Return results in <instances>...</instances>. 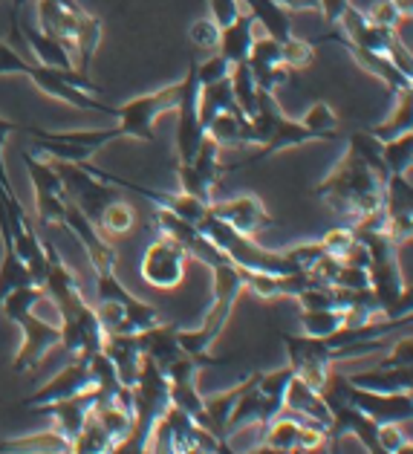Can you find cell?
Listing matches in <instances>:
<instances>
[{"label": "cell", "instance_id": "obj_38", "mask_svg": "<svg viewBox=\"0 0 413 454\" xmlns=\"http://www.w3.org/2000/svg\"><path fill=\"white\" fill-rule=\"evenodd\" d=\"M413 90L410 87H405V90H399L396 93V105H394V114H390L385 121H378V125L370 128V134L376 139H394L399 134H405V130H410V114H413Z\"/></svg>", "mask_w": 413, "mask_h": 454}, {"label": "cell", "instance_id": "obj_13", "mask_svg": "<svg viewBox=\"0 0 413 454\" xmlns=\"http://www.w3.org/2000/svg\"><path fill=\"white\" fill-rule=\"evenodd\" d=\"M24 165L29 171L32 194H35V215L41 220V226L64 229V215H66V203H70V197H66V192H64L61 176L55 174V168L47 160L32 157V153H24Z\"/></svg>", "mask_w": 413, "mask_h": 454}, {"label": "cell", "instance_id": "obj_32", "mask_svg": "<svg viewBox=\"0 0 413 454\" xmlns=\"http://www.w3.org/2000/svg\"><path fill=\"white\" fill-rule=\"evenodd\" d=\"M20 38H24L29 43V50L35 52L38 64H47V67H58V70H75L70 50H66L61 41L50 38L47 32H41L35 24H27L24 20V24H20Z\"/></svg>", "mask_w": 413, "mask_h": 454}, {"label": "cell", "instance_id": "obj_22", "mask_svg": "<svg viewBox=\"0 0 413 454\" xmlns=\"http://www.w3.org/2000/svg\"><path fill=\"white\" fill-rule=\"evenodd\" d=\"M245 64H249V70H252L254 82H258L261 90H269V93H275L277 87L286 84L289 73H292L284 64V41H277L272 35L254 38Z\"/></svg>", "mask_w": 413, "mask_h": 454}, {"label": "cell", "instance_id": "obj_15", "mask_svg": "<svg viewBox=\"0 0 413 454\" xmlns=\"http://www.w3.org/2000/svg\"><path fill=\"white\" fill-rule=\"evenodd\" d=\"M185 263H188V252L183 249V243L162 235L144 249L139 272L142 281L156 286V290H176L185 278Z\"/></svg>", "mask_w": 413, "mask_h": 454}, {"label": "cell", "instance_id": "obj_21", "mask_svg": "<svg viewBox=\"0 0 413 454\" xmlns=\"http://www.w3.org/2000/svg\"><path fill=\"white\" fill-rule=\"evenodd\" d=\"M96 387V380H93V364H90V356H78L66 364L61 373H55L52 380L35 391L32 396H27L24 405L35 408V405H47V403H55V400H66V396H75L82 391H90Z\"/></svg>", "mask_w": 413, "mask_h": 454}, {"label": "cell", "instance_id": "obj_51", "mask_svg": "<svg viewBox=\"0 0 413 454\" xmlns=\"http://www.w3.org/2000/svg\"><path fill=\"white\" fill-rule=\"evenodd\" d=\"M413 339L410 336H401V339H396L394 341V350L387 353V359H382L378 364H413Z\"/></svg>", "mask_w": 413, "mask_h": 454}, {"label": "cell", "instance_id": "obj_16", "mask_svg": "<svg viewBox=\"0 0 413 454\" xmlns=\"http://www.w3.org/2000/svg\"><path fill=\"white\" fill-rule=\"evenodd\" d=\"M220 145L214 139H203L199 142V148L194 153L191 162L180 165L176 162V176H180V185L185 194L191 197H199L203 203H211L214 200V185L222 180V165H220Z\"/></svg>", "mask_w": 413, "mask_h": 454}, {"label": "cell", "instance_id": "obj_43", "mask_svg": "<svg viewBox=\"0 0 413 454\" xmlns=\"http://www.w3.org/2000/svg\"><path fill=\"white\" fill-rule=\"evenodd\" d=\"M350 148L359 153V157L370 165V168L382 176V180H387V165L382 160V139H376L370 130H355V134H350Z\"/></svg>", "mask_w": 413, "mask_h": 454}, {"label": "cell", "instance_id": "obj_1", "mask_svg": "<svg viewBox=\"0 0 413 454\" xmlns=\"http://www.w3.org/2000/svg\"><path fill=\"white\" fill-rule=\"evenodd\" d=\"M312 194L321 197L332 212H339L341 217H347L353 223V220H362L370 212H376V208H382L385 180L359 157V153L347 148V153H344L336 168L312 188Z\"/></svg>", "mask_w": 413, "mask_h": 454}, {"label": "cell", "instance_id": "obj_26", "mask_svg": "<svg viewBox=\"0 0 413 454\" xmlns=\"http://www.w3.org/2000/svg\"><path fill=\"white\" fill-rule=\"evenodd\" d=\"M105 356L113 362V368L119 373L121 385H133L139 376V364H142V345H139V333H107L105 336Z\"/></svg>", "mask_w": 413, "mask_h": 454}, {"label": "cell", "instance_id": "obj_27", "mask_svg": "<svg viewBox=\"0 0 413 454\" xmlns=\"http://www.w3.org/2000/svg\"><path fill=\"white\" fill-rule=\"evenodd\" d=\"M284 411H292L304 419H312V423L318 426H327L330 428V405L323 403V396L316 391V387H309L304 380H298L292 376L286 385V394H284Z\"/></svg>", "mask_w": 413, "mask_h": 454}, {"label": "cell", "instance_id": "obj_28", "mask_svg": "<svg viewBox=\"0 0 413 454\" xmlns=\"http://www.w3.org/2000/svg\"><path fill=\"white\" fill-rule=\"evenodd\" d=\"M176 325H168V321H160L148 330L139 333V345L144 356H151L162 371H168L171 364L183 356V348H180V339H176Z\"/></svg>", "mask_w": 413, "mask_h": 454}, {"label": "cell", "instance_id": "obj_36", "mask_svg": "<svg viewBox=\"0 0 413 454\" xmlns=\"http://www.w3.org/2000/svg\"><path fill=\"white\" fill-rule=\"evenodd\" d=\"M133 226H136V208L128 200H116V197L102 208V217L96 223L105 238H125L128 231H133Z\"/></svg>", "mask_w": 413, "mask_h": 454}, {"label": "cell", "instance_id": "obj_44", "mask_svg": "<svg viewBox=\"0 0 413 454\" xmlns=\"http://www.w3.org/2000/svg\"><path fill=\"white\" fill-rule=\"evenodd\" d=\"M307 128L318 130V134H327L330 139H339V116L332 114V107L327 102H316L304 116H300Z\"/></svg>", "mask_w": 413, "mask_h": 454}, {"label": "cell", "instance_id": "obj_30", "mask_svg": "<svg viewBox=\"0 0 413 454\" xmlns=\"http://www.w3.org/2000/svg\"><path fill=\"white\" fill-rule=\"evenodd\" d=\"M254 24H258V20H254L249 12H240L229 27L220 29L217 52L229 64H240V61L249 59V50H252V43H254Z\"/></svg>", "mask_w": 413, "mask_h": 454}, {"label": "cell", "instance_id": "obj_55", "mask_svg": "<svg viewBox=\"0 0 413 454\" xmlns=\"http://www.w3.org/2000/svg\"><path fill=\"white\" fill-rule=\"evenodd\" d=\"M52 4L66 6V9H82V4H78V0H52Z\"/></svg>", "mask_w": 413, "mask_h": 454}, {"label": "cell", "instance_id": "obj_25", "mask_svg": "<svg viewBox=\"0 0 413 454\" xmlns=\"http://www.w3.org/2000/svg\"><path fill=\"white\" fill-rule=\"evenodd\" d=\"M321 41H339L341 47L353 55V61L359 64L362 70H367L370 75H376L378 82H385L394 93H399V90H405V87H410V79H413V75L401 73V70L396 67V61L390 59V55H385V52H373V50H364V47H355V43H350L347 38L341 35V32L323 35Z\"/></svg>", "mask_w": 413, "mask_h": 454}, {"label": "cell", "instance_id": "obj_31", "mask_svg": "<svg viewBox=\"0 0 413 454\" xmlns=\"http://www.w3.org/2000/svg\"><path fill=\"white\" fill-rule=\"evenodd\" d=\"M206 137L214 139L220 148L229 145H252V125L245 114H231V110H220L206 121Z\"/></svg>", "mask_w": 413, "mask_h": 454}, {"label": "cell", "instance_id": "obj_2", "mask_svg": "<svg viewBox=\"0 0 413 454\" xmlns=\"http://www.w3.org/2000/svg\"><path fill=\"white\" fill-rule=\"evenodd\" d=\"M0 75H27V79L50 98H58V102L70 105L75 110H96V114L116 116V107L102 105L96 98L98 87L90 82L87 73L47 67V64H38V61L32 64L12 47V43H0Z\"/></svg>", "mask_w": 413, "mask_h": 454}, {"label": "cell", "instance_id": "obj_42", "mask_svg": "<svg viewBox=\"0 0 413 454\" xmlns=\"http://www.w3.org/2000/svg\"><path fill=\"white\" fill-rule=\"evenodd\" d=\"M29 284H35V281H32V272L27 270V263L18 258L12 247H4V261H0V298L9 290H18V286H29Z\"/></svg>", "mask_w": 413, "mask_h": 454}, {"label": "cell", "instance_id": "obj_50", "mask_svg": "<svg viewBox=\"0 0 413 454\" xmlns=\"http://www.w3.org/2000/svg\"><path fill=\"white\" fill-rule=\"evenodd\" d=\"M364 15H367V20H370V24L387 27V29H394L399 24V18H401V12H399L394 4H390V0H376V4L367 9Z\"/></svg>", "mask_w": 413, "mask_h": 454}, {"label": "cell", "instance_id": "obj_45", "mask_svg": "<svg viewBox=\"0 0 413 454\" xmlns=\"http://www.w3.org/2000/svg\"><path fill=\"white\" fill-rule=\"evenodd\" d=\"M355 231L350 226H341V229H330L327 235L321 238V247L327 254H332V258L339 261H347V254L355 249Z\"/></svg>", "mask_w": 413, "mask_h": 454}, {"label": "cell", "instance_id": "obj_40", "mask_svg": "<svg viewBox=\"0 0 413 454\" xmlns=\"http://www.w3.org/2000/svg\"><path fill=\"white\" fill-rule=\"evenodd\" d=\"M382 160L390 174H410L413 165V130L382 142Z\"/></svg>", "mask_w": 413, "mask_h": 454}, {"label": "cell", "instance_id": "obj_49", "mask_svg": "<svg viewBox=\"0 0 413 454\" xmlns=\"http://www.w3.org/2000/svg\"><path fill=\"white\" fill-rule=\"evenodd\" d=\"M229 73H231V64L222 59L220 52H214L203 64H197V79H199V84H214L220 79H229Z\"/></svg>", "mask_w": 413, "mask_h": 454}, {"label": "cell", "instance_id": "obj_24", "mask_svg": "<svg viewBox=\"0 0 413 454\" xmlns=\"http://www.w3.org/2000/svg\"><path fill=\"white\" fill-rule=\"evenodd\" d=\"M96 293H98V298H113V301L125 307V316H128V325L133 333H142V330H148L162 321L160 309L148 301H142L136 295H130L125 286H121V281L116 278V272L96 275Z\"/></svg>", "mask_w": 413, "mask_h": 454}, {"label": "cell", "instance_id": "obj_47", "mask_svg": "<svg viewBox=\"0 0 413 454\" xmlns=\"http://www.w3.org/2000/svg\"><path fill=\"white\" fill-rule=\"evenodd\" d=\"M188 38H191V43L197 50L214 52L217 43H220V27L211 18H199L191 24V29H188Z\"/></svg>", "mask_w": 413, "mask_h": 454}, {"label": "cell", "instance_id": "obj_41", "mask_svg": "<svg viewBox=\"0 0 413 454\" xmlns=\"http://www.w3.org/2000/svg\"><path fill=\"white\" fill-rule=\"evenodd\" d=\"M47 298V293H43V286H35V284H29V286H18V290H9L4 298H0V309H4V316L12 321L20 318L24 313H29V309H35L38 301H43Z\"/></svg>", "mask_w": 413, "mask_h": 454}, {"label": "cell", "instance_id": "obj_7", "mask_svg": "<svg viewBox=\"0 0 413 454\" xmlns=\"http://www.w3.org/2000/svg\"><path fill=\"white\" fill-rule=\"evenodd\" d=\"M197 229L214 243V247L238 263L240 270H252V272H269V275H289V272H300L295 267V261L289 258V252H272L261 247L258 240L243 235V231L231 229L226 220L214 217L206 212V217L199 220Z\"/></svg>", "mask_w": 413, "mask_h": 454}, {"label": "cell", "instance_id": "obj_14", "mask_svg": "<svg viewBox=\"0 0 413 454\" xmlns=\"http://www.w3.org/2000/svg\"><path fill=\"white\" fill-rule=\"evenodd\" d=\"M206 139L203 119H199V79H197V59L188 61V70L183 75V96L176 105V160L180 165L191 162Z\"/></svg>", "mask_w": 413, "mask_h": 454}, {"label": "cell", "instance_id": "obj_52", "mask_svg": "<svg viewBox=\"0 0 413 454\" xmlns=\"http://www.w3.org/2000/svg\"><path fill=\"white\" fill-rule=\"evenodd\" d=\"M347 9H350V0H318V12L323 15V20H327L330 27H336Z\"/></svg>", "mask_w": 413, "mask_h": 454}, {"label": "cell", "instance_id": "obj_11", "mask_svg": "<svg viewBox=\"0 0 413 454\" xmlns=\"http://www.w3.org/2000/svg\"><path fill=\"white\" fill-rule=\"evenodd\" d=\"M47 162L55 168V174L61 176L66 197H70V200L82 208V212L90 217L93 223H98L102 208L116 197V192L110 188V183L98 180L87 162H64V160H47Z\"/></svg>", "mask_w": 413, "mask_h": 454}, {"label": "cell", "instance_id": "obj_34", "mask_svg": "<svg viewBox=\"0 0 413 454\" xmlns=\"http://www.w3.org/2000/svg\"><path fill=\"white\" fill-rule=\"evenodd\" d=\"M93 414H96L98 423H102L113 451H119L121 442H125L133 431V411L125 405H119V403H105V405H96Z\"/></svg>", "mask_w": 413, "mask_h": 454}, {"label": "cell", "instance_id": "obj_17", "mask_svg": "<svg viewBox=\"0 0 413 454\" xmlns=\"http://www.w3.org/2000/svg\"><path fill=\"white\" fill-rule=\"evenodd\" d=\"M15 325L20 327V348L12 359L15 373H27L32 368H38V362L47 356L52 348L61 345V327L52 325V321H43L41 316L32 313V309L20 316Z\"/></svg>", "mask_w": 413, "mask_h": 454}, {"label": "cell", "instance_id": "obj_10", "mask_svg": "<svg viewBox=\"0 0 413 454\" xmlns=\"http://www.w3.org/2000/svg\"><path fill=\"white\" fill-rule=\"evenodd\" d=\"M153 451H231L229 442L217 440L211 431H206L194 417H188L183 408L171 405L165 417L156 423L151 437Z\"/></svg>", "mask_w": 413, "mask_h": 454}, {"label": "cell", "instance_id": "obj_46", "mask_svg": "<svg viewBox=\"0 0 413 454\" xmlns=\"http://www.w3.org/2000/svg\"><path fill=\"white\" fill-rule=\"evenodd\" d=\"M312 59H316V47H312L309 41L295 38V35H289L284 41V64L289 70H304L312 64Z\"/></svg>", "mask_w": 413, "mask_h": 454}, {"label": "cell", "instance_id": "obj_18", "mask_svg": "<svg viewBox=\"0 0 413 454\" xmlns=\"http://www.w3.org/2000/svg\"><path fill=\"white\" fill-rule=\"evenodd\" d=\"M64 229L73 231L75 240H82V247L87 252V261L96 275H107V272H116V249L102 231L96 229V223L87 217L82 208H78L73 200L66 203V215H64Z\"/></svg>", "mask_w": 413, "mask_h": 454}, {"label": "cell", "instance_id": "obj_48", "mask_svg": "<svg viewBox=\"0 0 413 454\" xmlns=\"http://www.w3.org/2000/svg\"><path fill=\"white\" fill-rule=\"evenodd\" d=\"M18 130H24V125H18V121H9V119H0V197L15 194V185H12V180H9V171H6L4 145H6L9 137L18 134Z\"/></svg>", "mask_w": 413, "mask_h": 454}, {"label": "cell", "instance_id": "obj_20", "mask_svg": "<svg viewBox=\"0 0 413 454\" xmlns=\"http://www.w3.org/2000/svg\"><path fill=\"white\" fill-rule=\"evenodd\" d=\"M307 142H336V139H330L327 134H318V130H312L307 128L300 119H281L275 125L272 130V137L263 142V145H258V151L252 153L249 160H243V162H234V165H222V171H238V168H249V165L254 162H263V160H269L275 157L277 151H286V148H298V145H307Z\"/></svg>", "mask_w": 413, "mask_h": 454}, {"label": "cell", "instance_id": "obj_35", "mask_svg": "<svg viewBox=\"0 0 413 454\" xmlns=\"http://www.w3.org/2000/svg\"><path fill=\"white\" fill-rule=\"evenodd\" d=\"M0 451H58V454H73V442L66 440L58 428H47L38 431V434H24L15 440H4L0 442Z\"/></svg>", "mask_w": 413, "mask_h": 454}, {"label": "cell", "instance_id": "obj_39", "mask_svg": "<svg viewBox=\"0 0 413 454\" xmlns=\"http://www.w3.org/2000/svg\"><path fill=\"white\" fill-rule=\"evenodd\" d=\"M229 82H231V93H234V102L243 110L245 116L254 114V105H258V82L249 70V64L240 61V64H231V73H229Z\"/></svg>", "mask_w": 413, "mask_h": 454}, {"label": "cell", "instance_id": "obj_23", "mask_svg": "<svg viewBox=\"0 0 413 454\" xmlns=\"http://www.w3.org/2000/svg\"><path fill=\"white\" fill-rule=\"evenodd\" d=\"M98 405V391L90 387V391H82L75 396H66V400H55V403H47V405H35L32 411L38 414H50L52 417V426L61 431L66 440H75L78 431L84 428L87 417L93 414V408Z\"/></svg>", "mask_w": 413, "mask_h": 454}, {"label": "cell", "instance_id": "obj_5", "mask_svg": "<svg viewBox=\"0 0 413 454\" xmlns=\"http://www.w3.org/2000/svg\"><path fill=\"white\" fill-rule=\"evenodd\" d=\"M130 403H133V431L121 442L119 451H144L151 446V437L156 423L171 408V380L160 364L142 353L139 376L130 385Z\"/></svg>", "mask_w": 413, "mask_h": 454}, {"label": "cell", "instance_id": "obj_8", "mask_svg": "<svg viewBox=\"0 0 413 454\" xmlns=\"http://www.w3.org/2000/svg\"><path fill=\"white\" fill-rule=\"evenodd\" d=\"M52 304L58 307L61 316V348L66 353H82V356H93V353L102 350L105 345V330L102 321H98L96 307L84 301L82 290H70L58 298H52Z\"/></svg>", "mask_w": 413, "mask_h": 454}, {"label": "cell", "instance_id": "obj_53", "mask_svg": "<svg viewBox=\"0 0 413 454\" xmlns=\"http://www.w3.org/2000/svg\"><path fill=\"white\" fill-rule=\"evenodd\" d=\"M289 12H307V9H318V0H277Z\"/></svg>", "mask_w": 413, "mask_h": 454}, {"label": "cell", "instance_id": "obj_12", "mask_svg": "<svg viewBox=\"0 0 413 454\" xmlns=\"http://www.w3.org/2000/svg\"><path fill=\"white\" fill-rule=\"evenodd\" d=\"M281 341L286 348V364L295 371L298 380H304L309 387L321 391L323 380H327L330 368H336V345L330 339L318 336H292L281 333Z\"/></svg>", "mask_w": 413, "mask_h": 454}, {"label": "cell", "instance_id": "obj_54", "mask_svg": "<svg viewBox=\"0 0 413 454\" xmlns=\"http://www.w3.org/2000/svg\"><path fill=\"white\" fill-rule=\"evenodd\" d=\"M390 4H394L401 15H410L413 12V0H390Z\"/></svg>", "mask_w": 413, "mask_h": 454}, {"label": "cell", "instance_id": "obj_33", "mask_svg": "<svg viewBox=\"0 0 413 454\" xmlns=\"http://www.w3.org/2000/svg\"><path fill=\"white\" fill-rule=\"evenodd\" d=\"M240 6L266 29V35L277 41H286L292 35V18H289L292 12L284 9L277 0H240Z\"/></svg>", "mask_w": 413, "mask_h": 454}, {"label": "cell", "instance_id": "obj_9", "mask_svg": "<svg viewBox=\"0 0 413 454\" xmlns=\"http://www.w3.org/2000/svg\"><path fill=\"white\" fill-rule=\"evenodd\" d=\"M183 96V82L162 87L156 93H144L130 98V102L116 107V119H119V130L121 139H139V142H153L156 139V119L162 114H174L176 105H180Z\"/></svg>", "mask_w": 413, "mask_h": 454}, {"label": "cell", "instance_id": "obj_37", "mask_svg": "<svg viewBox=\"0 0 413 454\" xmlns=\"http://www.w3.org/2000/svg\"><path fill=\"white\" fill-rule=\"evenodd\" d=\"M300 327H304L307 336H318L327 339L336 330L347 325V309L341 307H327V309H300Z\"/></svg>", "mask_w": 413, "mask_h": 454}, {"label": "cell", "instance_id": "obj_4", "mask_svg": "<svg viewBox=\"0 0 413 454\" xmlns=\"http://www.w3.org/2000/svg\"><path fill=\"white\" fill-rule=\"evenodd\" d=\"M295 376V371L284 364L277 371H254L249 380H243V387L234 400V408L229 414V426H226V440L231 434H238L240 428H266L272 419L284 411V394L289 380ZM231 446V442H229Z\"/></svg>", "mask_w": 413, "mask_h": 454}, {"label": "cell", "instance_id": "obj_6", "mask_svg": "<svg viewBox=\"0 0 413 454\" xmlns=\"http://www.w3.org/2000/svg\"><path fill=\"white\" fill-rule=\"evenodd\" d=\"M35 9L38 29L70 50L78 73H90L93 55L102 43V20L87 15L84 9H66L52 4V0H35Z\"/></svg>", "mask_w": 413, "mask_h": 454}, {"label": "cell", "instance_id": "obj_3", "mask_svg": "<svg viewBox=\"0 0 413 454\" xmlns=\"http://www.w3.org/2000/svg\"><path fill=\"white\" fill-rule=\"evenodd\" d=\"M353 231L367 249L370 290L378 307H382V318L410 316V290L399 267V243L387 235V229H353Z\"/></svg>", "mask_w": 413, "mask_h": 454}, {"label": "cell", "instance_id": "obj_29", "mask_svg": "<svg viewBox=\"0 0 413 454\" xmlns=\"http://www.w3.org/2000/svg\"><path fill=\"white\" fill-rule=\"evenodd\" d=\"M347 380L367 391H378V394H401L413 387V376H410V364H376L370 371H359V373H347Z\"/></svg>", "mask_w": 413, "mask_h": 454}, {"label": "cell", "instance_id": "obj_19", "mask_svg": "<svg viewBox=\"0 0 413 454\" xmlns=\"http://www.w3.org/2000/svg\"><path fill=\"white\" fill-rule=\"evenodd\" d=\"M208 212L214 217H220V220H226L231 229H238V231H243V235H249V238L261 235V231L275 226L272 215L266 212V206L254 194L229 197V200H211Z\"/></svg>", "mask_w": 413, "mask_h": 454}]
</instances>
